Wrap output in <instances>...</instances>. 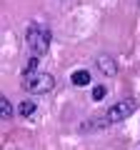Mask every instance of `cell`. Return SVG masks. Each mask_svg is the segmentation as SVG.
Instances as JSON below:
<instances>
[{"mask_svg":"<svg viewBox=\"0 0 140 150\" xmlns=\"http://www.w3.org/2000/svg\"><path fill=\"white\" fill-rule=\"evenodd\" d=\"M50 43H53L50 28L43 25V23H38V20H33L30 25H28V30H25V45H28V50H30V55L43 58V55L48 53Z\"/></svg>","mask_w":140,"mask_h":150,"instance_id":"1","label":"cell"},{"mask_svg":"<svg viewBox=\"0 0 140 150\" xmlns=\"http://www.w3.org/2000/svg\"><path fill=\"white\" fill-rule=\"evenodd\" d=\"M53 88H55V75L53 73H40V70H35L30 75H23V90L30 93V95H45Z\"/></svg>","mask_w":140,"mask_h":150,"instance_id":"2","label":"cell"},{"mask_svg":"<svg viewBox=\"0 0 140 150\" xmlns=\"http://www.w3.org/2000/svg\"><path fill=\"white\" fill-rule=\"evenodd\" d=\"M135 110H138V100H135V98H125V100H120V103H115V105H110L108 110L103 112V118L108 120V125H115V123L128 120Z\"/></svg>","mask_w":140,"mask_h":150,"instance_id":"3","label":"cell"},{"mask_svg":"<svg viewBox=\"0 0 140 150\" xmlns=\"http://www.w3.org/2000/svg\"><path fill=\"white\" fill-rule=\"evenodd\" d=\"M95 68L100 70L105 78H115V75H118V63H115V58L108 55V53H100L95 58Z\"/></svg>","mask_w":140,"mask_h":150,"instance_id":"4","label":"cell"},{"mask_svg":"<svg viewBox=\"0 0 140 150\" xmlns=\"http://www.w3.org/2000/svg\"><path fill=\"white\" fill-rule=\"evenodd\" d=\"M90 70H85V68H80V70H73V75H70V83L75 88H85V85H90Z\"/></svg>","mask_w":140,"mask_h":150,"instance_id":"5","label":"cell"},{"mask_svg":"<svg viewBox=\"0 0 140 150\" xmlns=\"http://www.w3.org/2000/svg\"><path fill=\"white\" fill-rule=\"evenodd\" d=\"M35 110H38V103L28 98V100H23L20 105L15 108V115H20V118H30V115H35Z\"/></svg>","mask_w":140,"mask_h":150,"instance_id":"6","label":"cell"},{"mask_svg":"<svg viewBox=\"0 0 140 150\" xmlns=\"http://www.w3.org/2000/svg\"><path fill=\"white\" fill-rule=\"evenodd\" d=\"M13 115H15V108H13V103L8 100L3 93H0V120H10Z\"/></svg>","mask_w":140,"mask_h":150,"instance_id":"7","label":"cell"},{"mask_svg":"<svg viewBox=\"0 0 140 150\" xmlns=\"http://www.w3.org/2000/svg\"><path fill=\"white\" fill-rule=\"evenodd\" d=\"M38 63H40V58L30 55V58H28V63H25V68H23V75H30V73H35V70H38Z\"/></svg>","mask_w":140,"mask_h":150,"instance_id":"8","label":"cell"},{"mask_svg":"<svg viewBox=\"0 0 140 150\" xmlns=\"http://www.w3.org/2000/svg\"><path fill=\"white\" fill-rule=\"evenodd\" d=\"M105 95H108V88H105V85H103V83H100V85H95V88H93V100H103V98H105Z\"/></svg>","mask_w":140,"mask_h":150,"instance_id":"9","label":"cell"}]
</instances>
